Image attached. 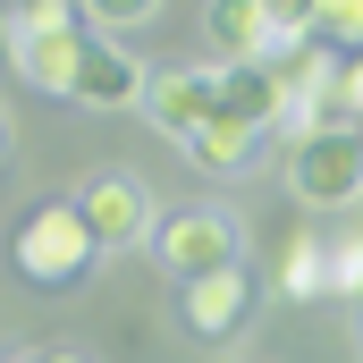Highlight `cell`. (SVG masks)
<instances>
[{
    "label": "cell",
    "mask_w": 363,
    "mask_h": 363,
    "mask_svg": "<svg viewBox=\"0 0 363 363\" xmlns=\"http://www.w3.org/2000/svg\"><path fill=\"white\" fill-rule=\"evenodd\" d=\"M279 296H296V304H313V296H330V237L321 228H296L287 245H279Z\"/></svg>",
    "instance_id": "cell-10"
},
{
    "label": "cell",
    "mask_w": 363,
    "mask_h": 363,
    "mask_svg": "<svg viewBox=\"0 0 363 363\" xmlns=\"http://www.w3.org/2000/svg\"><path fill=\"white\" fill-rule=\"evenodd\" d=\"M313 9H321V0H262V17H271V34H279V51H296V43L313 34ZM279 51H271V60H279Z\"/></svg>",
    "instance_id": "cell-14"
},
{
    "label": "cell",
    "mask_w": 363,
    "mask_h": 363,
    "mask_svg": "<svg viewBox=\"0 0 363 363\" xmlns=\"http://www.w3.org/2000/svg\"><path fill=\"white\" fill-rule=\"evenodd\" d=\"M135 110H144L161 135H178V144H186V135H194V127L220 110V68H152Z\"/></svg>",
    "instance_id": "cell-6"
},
{
    "label": "cell",
    "mask_w": 363,
    "mask_h": 363,
    "mask_svg": "<svg viewBox=\"0 0 363 363\" xmlns=\"http://www.w3.org/2000/svg\"><path fill=\"white\" fill-rule=\"evenodd\" d=\"M144 254L186 287V279H203V271L245 262V228H237L228 211H211V203H186V211H161V220H152V245H144Z\"/></svg>",
    "instance_id": "cell-3"
},
{
    "label": "cell",
    "mask_w": 363,
    "mask_h": 363,
    "mask_svg": "<svg viewBox=\"0 0 363 363\" xmlns=\"http://www.w3.org/2000/svg\"><path fill=\"white\" fill-rule=\"evenodd\" d=\"M178 304H186V330H194V338H228V330L254 313V271H245V262L203 271V279L178 287Z\"/></svg>",
    "instance_id": "cell-7"
},
{
    "label": "cell",
    "mask_w": 363,
    "mask_h": 363,
    "mask_svg": "<svg viewBox=\"0 0 363 363\" xmlns=\"http://www.w3.org/2000/svg\"><path fill=\"white\" fill-rule=\"evenodd\" d=\"M60 101H85V110H135L144 101V68L118 51V43H77L68 51V77H60Z\"/></svg>",
    "instance_id": "cell-5"
},
{
    "label": "cell",
    "mask_w": 363,
    "mask_h": 363,
    "mask_svg": "<svg viewBox=\"0 0 363 363\" xmlns=\"http://www.w3.org/2000/svg\"><path fill=\"white\" fill-rule=\"evenodd\" d=\"M9 262H17V279H26V287H77V279L101 262V245H93L77 194L34 203V211H26V228H17V245H9Z\"/></svg>",
    "instance_id": "cell-1"
},
{
    "label": "cell",
    "mask_w": 363,
    "mask_h": 363,
    "mask_svg": "<svg viewBox=\"0 0 363 363\" xmlns=\"http://www.w3.org/2000/svg\"><path fill=\"white\" fill-rule=\"evenodd\" d=\"M220 118H237V127H279V77L271 60H228L220 68Z\"/></svg>",
    "instance_id": "cell-8"
},
{
    "label": "cell",
    "mask_w": 363,
    "mask_h": 363,
    "mask_svg": "<svg viewBox=\"0 0 363 363\" xmlns=\"http://www.w3.org/2000/svg\"><path fill=\"white\" fill-rule=\"evenodd\" d=\"M254 144H262V135H254V127H237V118H220V110H211V118H203V127L186 135V152H194V169H211V178H228V169H245V152H254Z\"/></svg>",
    "instance_id": "cell-11"
},
{
    "label": "cell",
    "mask_w": 363,
    "mask_h": 363,
    "mask_svg": "<svg viewBox=\"0 0 363 363\" xmlns=\"http://www.w3.org/2000/svg\"><path fill=\"white\" fill-rule=\"evenodd\" d=\"M0 363H43V355H0Z\"/></svg>",
    "instance_id": "cell-20"
},
{
    "label": "cell",
    "mask_w": 363,
    "mask_h": 363,
    "mask_svg": "<svg viewBox=\"0 0 363 363\" xmlns=\"http://www.w3.org/2000/svg\"><path fill=\"white\" fill-rule=\"evenodd\" d=\"M0 60H9V0H0Z\"/></svg>",
    "instance_id": "cell-18"
},
{
    "label": "cell",
    "mask_w": 363,
    "mask_h": 363,
    "mask_svg": "<svg viewBox=\"0 0 363 363\" xmlns=\"http://www.w3.org/2000/svg\"><path fill=\"white\" fill-rule=\"evenodd\" d=\"M330 296H363V237H330Z\"/></svg>",
    "instance_id": "cell-15"
},
{
    "label": "cell",
    "mask_w": 363,
    "mask_h": 363,
    "mask_svg": "<svg viewBox=\"0 0 363 363\" xmlns=\"http://www.w3.org/2000/svg\"><path fill=\"white\" fill-rule=\"evenodd\" d=\"M152 17H161V0H85V26H101V34H135Z\"/></svg>",
    "instance_id": "cell-13"
},
{
    "label": "cell",
    "mask_w": 363,
    "mask_h": 363,
    "mask_svg": "<svg viewBox=\"0 0 363 363\" xmlns=\"http://www.w3.org/2000/svg\"><path fill=\"white\" fill-rule=\"evenodd\" d=\"M77 211H85V228H93V245L101 254H127V245H152V186L144 178H127V169H93L85 186H77Z\"/></svg>",
    "instance_id": "cell-4"
},
{
    "label": "cell",
    "mask_w": 363,
    "mask_h": 363,
    "mask_svg": "<svg viewBox=\"0 0 363 363\" xmlns=\"http://www.w3.org/2000/svg\"><path fill=\"white\" fill-rule=\"evenodd\" d=\"M0 161H9V110H0Z\"/></svg>",
    "instance_id": "cell-19"
},
{
    "label": "cell",
    "mask_w": 363,
    "mask_h": 363,
    "mask_svg": "<svg viewBox=\"0 0 363 363\" xmlns=\"http://www.w3.org/2000/svg\"><path fill=\"white\" fill-rule=\"evenodd\" d=\"M287 194L304 211H347L363 203V127H313L287 144Z\"/></svg>",
    "instance_id": "cell-2"
},
{
    "label": "cell",
    "mask_w": 363,
    "mask_h": 363,
    "mask_svg": "<svg viewBox=\"0 0 363 363\" xmlns=\"http://www.w3.org/2000/svg\"><path fill=\"white\" fill-rule=\"evenodd\" d=\"M355 110H363V51H347V60H338V118H347V127H363Z\"/></svg>",
    "instance_id": "cell-16"
},
{
    "label": "cell",
    "mask_w": 363,
    "mask_h": 363,
    "mask_svg": "<svg viewBox=\"0 0 363 363\" xmlns=\"http://www.w3.org/2000/svg\"><path fill=\"white\" fill-rule=\"evenodd\" d=\"M43 363H85V355H77V347H43Z\"/></svg>",
    "instance_id": "cell-17"
},
{
    "label": "cell",
    "mask_w": 363,
    "mask_h": 363,
    "mask_svg": "<svg viewBox=\"0 0 363 363\" xmlns=\"http://www.w3.org/2000/svg\"><path fill=\"white\" fill-rule=\"evenodd\" d=\"M203 34H211L228 60H271V51H279L262 0H203Z\"/></svg>",
    "instance_id": "cell-9"
},
{
    "label": "cell",
    "mask_w": 363,
    "mask_h": 363,
    "mask_svg": "<svg viewBox=\"0 0 363 363\" xmlns=\"http://www.w3.org/2000/svg\"><path fill=\"white\" fill-rule=\"evenodd\" d=\"M313 43L338 51V60L363 51V0H321V9H313Z\"/></svg>",
    "instance_id": "cell-12"
}]
</instances>
